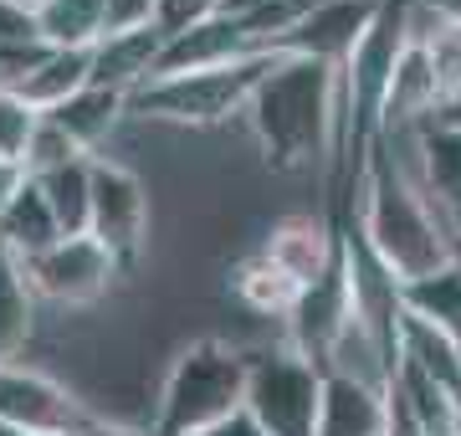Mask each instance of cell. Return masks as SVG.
Returning <instances> with one entry per match:
<instances>
[{"mask_svg": "<svg viewBox=\"0 0 461 436\" xmlns=\"http://www.w3.org/2000/svg\"><path fill=\"white\" fill-rule=\"evenodd\" d=\"M333 93H339V68H329V62L277 57L267 68V77L247 103V118L272 165L297 169L333 150V139H339Z\"/></svg>", "mask_w": 461, "mask_h": 436, "instance_id": "cell-1", "label": "cell"}, {"mask_svg": "<svg viewBox=\"0 0 461 436\" xmlns=\"http://www.w3.org/2000/svg\"><path fill=\"white\" fill-rule=\"evenodd\" d=\"M359 236L369 241V252L395 272L400 283H415L426 272L451 262V232L446 221L426 205V195L415 190L400 165L384 154V144H369L359 169Z\"/></svg>", "mask_w": 461, "mask_h": 436, "instance_id": "cell-2", "label": "cell"}, {"mask_svg": "<svg viewBox=\"0 0 461 436\" xmlns=\"http://www.w3.org/2000/svg\"><path fill=\"white\" fill-rule=\"evenodd\" d=\"M241 405H247V354L205 339V344H190L169 369L159 416H154V436L205 431L215 421L236 416Z\"/></svg>", "mask_w": 461, "mask_h": 436, "instance_id": "cell-3", "label": "cell"}, {"mask_svg": "<svg viewBox=\"0 0 461 436\" xmlns=\"http://www.w3.org/2000/svg\"><path fill=\"white\" fill-rule=\"evenodd\" d=\"M277 57L251 51L241 62L226 68H205V72H175V77H149L139 93L129 98L133 114H154L169 123H221L230 114H247L257 83L267 77Z\"/></svg>", "mask_w": 461, "mask_h": 436, "instance_id": "cell-4", "label": "cell"}, {"mask_svg": "<svg viewBox=\"0 0 461 436\" xmlns=\"http://www.w3.org/2000/svg\"><path fill=\"white\" fill-rule=\"evenodd\" d=\"M323 369L293 350H272L247 359V411L262 436H318Z\"/></svg>", "mask_w": 461, "mask_h": 436, "instance_id": "cell-5", "label": "cell"}, {"mask_svg": "<svg viewBox=\"0 0 461 436\" xmlns=\"http://www.w3.org/2000/svg\"><path fill=\"white\" fill-rule=\"evenodd\" d=\"M144 226H149L144 180H139L133 169L113 165V159H93V211H87V236L113 257L118 272L139 257Z\"/></svg>", "mask_w": 461, "mask_h": 436, "instance_id": "cell-6", "label": "cell"}, {"mask_svg": "<svg viewBox=\"0 0 461 436\" xmlns=\"http://www.w3.org/2000/svg\"><path fill=\"white\" fill-rule=\"evenodd\" d=\"M354 323V293H348V268H344V236H339V257L318 272L313 283L297 293L293 313H287V334H293V354H303L308 365L323 369L333 339Z\"/></svg>", "mask_w": 461, "mask_h": 436, "instance_id": "cell-7", "label": "cell"}, {"mask_svg": "<svg viewBox=\"0 0 461 436\" xmlns=\"http://www.w3.org/2000/svg\"><path fill=\"white\" fill-rule=\"evenodd\" d=\"M0 426L36 436H77L87 416L51 375L26 365H0Z\"/></svg>", "mask_w": 461, "mask_h": 436, "instance_id": "cell-8", "label": "cell"}, {"mask_svg": "<svg viewBox=\"0 0 461 436\" xmlns=\"http://www.w3.org/2000/svg\"><path fill=\"white\" fill-rule=\"evenodd\" d=\"M21 268H26L32 293H41L51 303H93L118 277V262L103 252L93 236H62L57 247L26 257Z\"/></svg>", "mask_w": 461, "mask_h": 436, "instance_id": "cell-9", "label": "cell"}, {"mask_svg": "<svg viewBox=\"0 0 461 436\" xmlns=\"http://www.w3.org/2000/svg\"><path fill=\"white\" fill-rule=\"evenodd\" d=\"M375 16H379V0H318L313 16L282 41L277 57H313V62L344 68L348 51L359 47V36L369 32Z\"/></svg>", "mask_w": 461, "mask_h": 436, "instance_id": "cell-10", "label": "cell"}, {"mask_svg": "<svg viewBox=\"0 0 461 436\" xmlns=\"http://www.w3.org/2000/svg\"><path fill=\"white\" fill-rule=\"evenodd\" d=\"M159 51H165V32L159 26H139V32H113L103 36L98 47L87 51V83L113 87V93H139L159 68Z\"/></svg>", "mask_w": 461, "mask_h": 436, "instance_id": "cell-11", "label": "cell"}, {"mask_svg": "<svg viewBox=\"0 0 461 436\" xmlns=\"http://www.w3.org/2000/svg\"><path fill=\"white\" fill-rule=\"evenodd\" d=\"M241 57H251V41H247V32H241V21L211 16V21H200V26H190V32L165 36V51H159V68H154V77L226 68V62H241Z\"/></svg>", "mask_w": 461, "mask_h": 436, "instance_id": "cell-12", "label": "cell"}, {"mask_svg": "<svg viewBox=\"0 0 461 436\" xmlns=\"http://www.w3.org/2000/svg\"><path fill=\"white\" fill-rule=\"evenodd\" d=\"M318 436H384V390L348 375H323Z\"/></svg>", "mask_w": 461, "mask_h": 436, "instance_id": "cell-13", "label": "cell"}, {"mask_svg": "<svg viewBox=\"0 0 461 436\" xmlns=\"http://www.w3.org/2000/svg\"><path fill=\"white\" fill-rule=\"evenodd\" d=\"M262 252L272 257V262H277V268L287 272L297 287H308L318 272H323L333 257H339V232H329L323 221L297 216V221H282Z\"/></svg>", "mask_w": 461, "mask_h": 436, "instance_id": "cell-14", "label": "cell"}, {"mask_svg": "<svg viewBox=\"0 0 461 436\" xmlns=\"http://www.w3.org/2000/svg\"><path fill=\"white\" fill-rule=\"evenodd\" d=\"M123 114H129V93H113V87L87 83V87H77L67 103H57L47 118H51V123H57V129H62V134L72 139L83 154H93L103 139L113 134V123H118Z\"/></svg>", "mask_w": 461, "mask_h": 436, "instance_id": "cell-15", "label": "cell"}, {"mask_svg": "<svg viewBox=\"0 0 461 436\" xmlns=\"http://www.w3.org/2000/svg\"><path fill=\"white\" fill-rule=\"evenodd\" d=\"M57 241H62V226H57V216H51L41 185L26 175V185L16 190L11 211L0 216V247L16 257V262H26V257L47 252V247H57Z\"/></svg>", "mask_w": 461, "mask_h": 436, "instance_id": "cell-16", "label": "cell"}, {"mask_svg": "<svg viewBox=\"0 0 461 436\" xmlns=\"http://www.w3.org/2000/svg\"><path fill=\"white\" fill-rule=\"evenodd\" d=\"M400 365L420 369L426 380H436L441 390H451L461 401V354H456V339L436 329L426 319H400Z\"/></svg>", "mask_w": 461, "mask_h": 436, "instance_id": "cell-17", "label": "cell"}, {"mask_svg": "<svg viewBox=\"0 0 461 436\" xmlns=\"http://www.w3.org/2000/svg\"><path fill=\"white\" fill-rule=\"evenodd\" d=\"M36 32L51 51H93L108 36L103 0H41L36 5Z\"/></svg>", "mask_w": 461, "mask_h": 436, "instance_id": "cell-18", "label": "cell"}, {"mask_svg": "<svg viewBox=\"0 0 461 436\" xmlns=\"http://www.w3.org/2000/svg\"><path fill=\"white\" fill-rule=\"evenodd\" d=\"M47 195L51 216L62 226V236H87V211H93V159H72L62 169L32 175Z\"/></svg>", "mask_w": 461, "mask_h": 436, "instance_id": "cell-19", "label": "cell"}, {"mask_svg": "<svg viewBox=\"0 0 461 436\" xmlns=\"http://www.w3.org/2000/svg\"><path fill=\"white\" fill-rule=\"evenodd\" d=\"M32 283H26V268L0 247V365H16L26 339H32Z\"/></svg>", "mask_w": 461, "mask_h": 436, "instance_id": "cell-20", "label": "cell"}, {"mask_svg": "<svg viewBox=\"0 0 461 436\" xmlns=\"http://www.w3.org/2000/svg\"><path fill=\"white\" fill-rule=\"evenodd\" d=\"M77 87H87V51H47L41 68L16 87V98H26L36 114H51V108L67 103Z\"/></svg>", "mask_w": 461, "mask_h": 436, "instance_id": "cell-21", "label": "cell"}, {"mask_svg": "<svg viewBox=\"0 0 461 436\" xmlns=\"http://www.w3.org/2000/svg\"><path fill=\"white\" fill-rule=\"evenodd\" d=\"M405 313L411 319H426L436 323V329H456L461 323V272L446 262V268L426 272V277H415V283H405Z\"/></svg>", "mask_w": 461, "mask_h": 436, "instance_id": "cell-22", "label": "cell"}, {"mask_svg": "<svg viewBox=\"0 0 461 436\" xmlns=\"http://www.w3.org/2000/svg\"><path fill=\"white\" fill-rule=\"evenodd\" d=\"M236 293H241L251 308H262V313H293V303H297L303 287H297L267 252H257L247 268L236 272Z\"/></svg>", "mask_w": 461, "mask_h": 436, "instance_id": "cell-23", "label": "cell"}, {"mask_svg": "<svg viewBox=\"0 0 461 436\" xmlns=\"http://www.w3.org/2000/svg\"><path fill=\"white\" fill-rule=\"evenodd\" d=\"M415 41H426L430 62H436V77H441V93H456L461 87V21H441L430 11V26L415 32Z\"/></svg>", "mask_w": 461, "mask_h": 436, "instance_id": "cell-24", "label": "cell"}, {"mask_svg": "<svg viewBox=\"0 0 461 436\" xmlns=\"http://www.w3.org/2000/svg\"><path fill=\"white\" fill-rule=\"evenodd\" d=\"M72 159H93V154H83L72 139L51 123L47 114H41V123H36V134H32V144H26V159H21V169L26 175H47V169H62V165H72Z\"/></svg>", "mask_w": 461, "mask_h": 436, "instance_id": "cell-25", "label": "cell"}, {"mask_svg": "<svg viewBox=\"0 0 461 436\" xmlns=\"http://www.w3.org/2000/svg\"><path fill=\"white\" fill-rule=\"evenodd\" d=\"M36 123H41V114H36L26 98H16V93H0V159H11V165H21L26 159V144H32Z\"/></svg>", "mask_w": 461, "mask_h": 436, "instance_id": "cell-26", "label": "cell"}, {"mask_svg": "<svg viewBox=\"0 0 461 436\" xmlns=\"http://www.w3.org/2000/svg\"><path fill=\"white\" fill-rule=\"evenodd\" d=\"M221 16V0H159V11H154V26L165 36L175 32H190V26H200V21Z\"/></svg>", "mask_w": 461, "mask_h": 436, "instance_id": "cell-27", "label": "cell"}, {"mask_svg": "<svg viewBox=\"0 0 461 436\" xmlns=\"http://www.w3.org/2000/svg\"><path fill=\"white\" fill-rule=\"evenodd\" d=\"M154 11L159 0H103V26L113 32H139V26H154Z\"/></svg>", "mask_w": 461, "mask_h": 436, "instance_id": "cell-28", "label": "cell"}, {"mask_svg": "<svg viewBox=\"0 0 461 436\" xmlns=\"http://www.w3.org/2000/svg\"><path fill=\"white\" fill-rule=\"evenodd\" d=\"M32 41H41V32H36V11H26V5H11V0H0V51L32 47Z\"/></svg>", "mask_w": 461, "mask_h": 436, "instance_id": "cell-29", "label": "cell"}, {"mask_svg": "<svg viewBox=\"0 0 461 436\" xmlns=\"http://www.w3.org/2000/svg\"><path fill=\"white\" fill-rule=\"evenodd\" d=\"M190 436H262V426H257L247 411H236V416L215 421V426H205V431H190Z\"/></svg>", "mask_w": 461, "mask_h": 436, "instance_id": "cell-30", "label": "cell"}, {"mask_svg": "<svg viewBox=\"0 0 461 436\" xmlns=\"http://www.w3.org/2000/svg\"><path fill=\"white\" fill-rule=\"evenodd\" d=\"M26 185V169L11 165V159H0V216L11 211V201H16V190Z\"/></svg>", "mask_w": 461, "mask_h": 436, "instance_id": "cell-31", "label": "cell"}, {"mask_svg": "<svg viewBox=\"0 0 461 436\" xmlns=\"http://www.w3.org/2000/svg\"><path fill=\"white\" fill-rule=\"evenodd\" d=\"M436 123H446V129H461V87L441 98V108H436Z\"/></svg>", "mask_w": 461, "mask_h": 436, "instance_id": "cell-32", "label": "cell"}, {"mask_svg": "<svg viewBox=\"0 0 461 436\" xmlns=\"http://www.w3.org/2000/svg\"><path fill=\"white\" fill-rule=\"evenodd\" d=\"M77 436H154V426H149V431H139V426H103V421H87Z\"/></svg>", "mask_w": 461, "mask_h": 436, "instance_id": "cell-33", "label": "cell"}, {"mask_svg": "<svg viewBox=\"0 0 461 436\" xmlns=\"http://www.w3.org/2000/svg\"><path fill=\"white\" fill-rule=\"evenodd\" d=\"M262 5H272V0H221V16H251Z\"/></svg>", "mask_w": 461, "mask_h": 436, "instance_id": "cell-34", "label": "cell"}, {"mask_svg": "<svg viewBox=\"0 0 461 436\" xmlns=\"http://www.w3.org/2000/svg\"><path fill=\"white\" fill-rule=\"evenodd\" d=\"M451 268H456V272H461V232H456V236H451Z\"/></svg>", "mask_w": 461, "mask_h": 436, "instance_id": "cell-35", "label": "cell"}, {"mask_svg": "<svg viewBox=\"0 0 461 436\" xmlns=\"http://www.w3.org/2000/svg\"><path fill=\"white\" fill-rule=\"evenodd\" d=\"M461 232V205H456V216H451V236H456Z\"/></svg>", "mask_w": 461, "mask_h": 436, "instance_id": "cell-36", "label": "cell"}, {"mask_svg": "<svg viewBox=\"0 0 461 436\" xmlns=\"http://www.w3.org/2000/svg\"><path fill=\"white\" fill-rule=\"evenodd\" d=\"M0 436H36V431H11V426H0Z\"/></svg>", "mask_w": 461, "mask_h": 436, "instance_id": "cell-37", "label": "cell"}, {"mask_svg": "<svg viewBox=\"0 0 461 436\" xmlns=\"http://www.w3.org/2000/svg\"><path fill=\"white\" fill-rule=\"evenodd\" d=\"M11 5H26V11H36V5H41V0H11Z\"/></svg>", "mask_w": 461, "mask_h": 436, "instance_id": "cell-38", "label": "cell"}, {"mask_svg": "<svg viewBox=\"0 0 461 436\" xmlns=\"http://www.w3.org/2000/svg\"><path fill=\"white\" fill-rule=\"evenodd\" d=\"M451 339H456V354H461V323H456V329H451Z\"/></svg>", "mask_w": 461, "mask_h": 436, "instance_id": "cell-39", "label": "cell"}]
</instances>
